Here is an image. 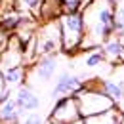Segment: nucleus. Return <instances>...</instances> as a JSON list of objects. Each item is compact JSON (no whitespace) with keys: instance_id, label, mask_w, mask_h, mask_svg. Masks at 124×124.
<instances>
[{"instance_id":"nucleus-9","label":"nucleus","mask_w":124,"mask_h":124,"mask_svg":"<svg viewBox=\"0 0 124 124\" xmlns=\"http://www.w3.org/2000/svg\"><path fill=\"white\" fill-rule=\"evenodd\" d=\"M16 101L19 109L23 111V113H32V111H36V109L40 107V97L36 95V93L32 92L31 86H21V88H17L16 90Z\"/></svg>"},{"instance_id":"nucleus-22","label":"nucleus","mask_w":124,"mask_h":124,"mask_svg":"<svg viewBox=\"0 0 124 124\" xmlns=\"http://www.w3.org/2000/svg\"><path fill=\"white\" fill-rule=\"evenodd\" d=\"M120 124H124V118H122V122H120Z\"/></svg>"},{"instance_id":"nucleus-16","label":"nucleus","mask_w":124,"mask_h":124,"mask_svg":"<svg viewBox=\"0 0 124 124\" xmlns=\"http://www.w3.org/2000/svg\"><path fill=\"white\" fill-rule=\"evenodd\" d=\"M116 36L124 38V4L116 8Z\"/></svg>"},{"instance_id":"nucleus-13","label":"nucleus","mask_w":124,"mask_h":124,"mask_svg":"<svg viewBox=\"0 0 124 124\" xmlns=\"http://www.w3.org/2000/svg\"><path fill=\"white\" fill-rule=\"evenodd\" d=\"M124 118V113L118 107L111 109L103 115H97V116H90V118H84V124H120Z\"/></svg>"},{"instance_id":"nucleus-19","label":"nucleus","mask_w":124,"mask_h":124,"mask_svg":"<svg viewBox=\"0 0 124 124\" xmlns=\"http://www.w3.org/2000/svg\"><path fill=\"white\" fill-rule=\"evenodd\" d=\"M118 80L124 84V65H122V69H120V78H118Z\"/></svg>"},{"instance_id":"nucleus-11","label":"nucleus","mask_w":124,"mask_h":124,"mask_svg":"<svg viewBox=\"0 0 124 124\" xmlns=\"http://www.w3.org/2000/svg\"><path fill=\"white\" fill-rule=\"evenodd\" d=\"M103 52L107 55L109 61L113 63H122L124 65V38L120 36H113L103 44Z\"/></svg>"},{"instance_id":"nucleus-5","label":"nucleus","mask_w":124,"mask_h":124,"mask_svg":"<svg viewBox=\"0 0 124 124\" xmlns=\"http://www.w3.org/2000/svg\"><path fill=\"white\" fill-rule=\"evenodd\" d=\"M80 118L82 115H80V107L75 95H65V97L55 99L54 107L48 115V120L52 124H73Z\"/></svg>"},{"instance_id":"nucleus-6","label":"nucleus","mask_w":124,"mask_h":124,"mask_svg":"<svg viewBox=\"0 0 124 124\" xmlns=\"http://www.w3.org/2000/svg\"><path fill=\"white\" fill-rule=\"evenodd\" d=\"M82 86H84V82H82V78L78 77V75L71 73V71H63V73L57 75L55 84H54L50 95H52V99L55 101V99L65 97V95H75Z\"/></svg>"},{"instance_id":"nucleus-3","label":"nucleus","mask_w":124,"mask_h":124,"mask_svg":"<svg viewBox=\"0 0 124 124\" xmlns=\"http://www.w3.org/2000/svg\"><path fill=\"white\" fill-rule=\"evenodd\" d=\"M32 44H34V55L36 57L57 55L59 52H63V38H61L59 19L46 21L42 27H38Z\"/></svg>"},{"instance_id":"nucleus-15","label":"nucleus","mask_w":124,"mask_h":124,"mask_svg":"<svg viewBox=\"0 0 124 124\" xmlns=\"http://www.w3.org/2000/svg\"><path fill=\"white\" fill-rule=\"evenodd\" d=\"M103 61H107V55H105V52H103V46L90 50V52L86 54V57H84V65H86L88 69H95V67H99Z\"/></svg>"},{"instance_id":"nucleus-10","label":"nucleus","mask_w":124,"mask_h":124,"mask_svg":"<svg viewBox=\"0 0 124 124\" xmlns=\"http://www.w3.org/2000/svg\"><path fill=\"white\" fill-rule=\"evenodd\" d=\"M101 88V92L107 93L109 97L115 101V105H122L124 103V84L120 80H115V78H107V80H99L97 84Z\"/></svg>"},{"instance_id":"nucleus-12","label":"nucleus","mask_w":124,"mask_h":124,"mask_svg":"<svg viewBox=\"0 0 124 124\" xmlns=\"http://www.w3.org/2000/svg\"><path fill=\"white\" fill-rule=\"evenodd\" d=\"M2 75H4V80H6V86L12 90V88H21L23 86V82L27 78V71H25L23 65H19V67H12V69L2 71Z\"/></svg>"},{"instance_id":"nucleus-17","label":"nucleus","mask_w":124,"mask_h":124,"mask_svg":"<svg viewBox=\"0 0 124 124\" xmlns=\"http://www.w3.org/2000/svg\"><path fill=\"white\" fill-rule=\"evenodd\" d=\"M12 90L6 86V80H4V75H2V71H0V101L6 97V95H10Z\"/></svg>"},{"instance_id":"nucleus-21","label":"nucleus","mask_w":124,"mask_h":124,"mask_svg":"<svg viewBox=\"0 0 124 124\" xmlns=\"http://www.w3.org/2000/svg\"><path fill=\"white\" fill-rule=\"evenodd\" d=\"M61 2H73V0H61Z\"/></svg>"},{"instance_id":"nucleus-14","label":"nucleus","mask_w":124,"mask_h":124,"mask_svg":"<svg viewBox=\"0 0 124 124\" xmlns=\"http://www.w3.org/2000/svg\"><path fill=\"white\" fill-rule=\"evenodd\" d=\"M44 0H14V8L31 17H40Z\"/></svg>"},{"instance_id":"nucleus-23","label":"nucleus","mask_w":124,"mask_h":124,"mask_svg":"<svg viewBox=\"0 0 124 124\" xmlns=\"http://www.w3.org/2000/svg\"><path fill=\"white\" fill-rule=\"evenodd\" d=\"M0 124H2V122H0Z\"/></svg>"},{"instance_id":"nucleus-18","label":"nucleus","mask_w":124,"mask_h":124,"mask_svg":"<svg viewBox=\"0 0 124 124\" xmlns=\"http://www.w3.org/2000/svg\"><path fill=\"white\" fill-rule=\"evenodd\" d=\"M36 118H38V115H29L23 122H19V124H36Z\"/></svg>"},{"instance_id":"nucleus-1","label":"nucleus","mask_w":124,"mask_h":124,"mask_svg":"<svg viewBox=\"0 0 124 124\" xmlns=\"http://www.w3.org/2000/svg\"><path fill=\"white\" fill-rule=\"evenodd\" d=\"M82 14L86 23V36L80 50L90 52L99 48L116 34V8L113 6V0H93L82 10Z\"/></svg>"},{"instance_id":"nucleus-8","label":"nucleus","mask_w":124,"mask_h":124,"mask_svg":"<svg viewBox=\"0 0 124 124\" xmlns=\"http://www.w3.org/2000/svg\"><path fill=\"white\" fill-rule=\"evenodd\" d=\"M21 115H23V111L19 109L16 97H12V93L0 101V122L2 124H19Z\"/></svg>"},{"instance_id":"nucleus-20","label":"nucleus","mask_w":124,"mask_h":124,"mask_svg":"<svg viewBox=\"0 0 124 124\" xmlns=\"http://www.w3.org/2000/svg\"><path fill=\"white\" fill-rule=\"evenodd\" d=\"M73 124H84V118H80V120H77V122H73Z\"/></svg>"},{"instance_id":"nucleus-7","label":"nucleus","mask_w":124,"mask_h":124,"mask_svg":"<svg viewBox=\"0 0 124 124\" xmlns=\"http://www.w3.org/2000/svg\"><path fill=\"white\" fill-rule=\"evenodd\" d=\"M57 71V55H44L31 67L29 73V82L31 84H44L50 82Z\"/></svg>"},{"instance_id":"nucleus-4","label":"nucleus","mask_w":124,"mask_h":124,"mask_svg":"<svg viewBox=\"0 0 124 124\" xmlns=\"http://www.w3.org/2000/svg\"><path fill=\"white\" fill-rule=\"evenodd\" d=\"M59 27H61V38H63V52L75 54L82 48L84 36H86V23L84 14H63L59 17Z\"/></svg>"},{"instance_id":"nucleus-2","label":"nucleus","mask_w":124,"mask_h":124,"mask_svg":"<svg viewBox=\"0 0 124 124\" xmlns=\"http://www.w3.org/2000/svg\"><path fill=\"white\" fill-rule=\"evenodd\" d=\"M78 101V107H80V115L82 118H90V116H97V115H103L111 109H115V101L109 97L107 93L101 92L99 86H90V84H84L77 93H75Z\"/></svg>"}]
</instances>
